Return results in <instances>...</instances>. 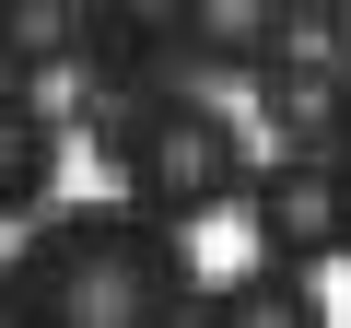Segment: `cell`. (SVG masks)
<instances>
[{"label": "cell", "mask_w": 351, "mask_h": 328, "mask_svg": "<svg viewBox=\"0 0 351 328\" xmlns=\"http://www.w3.org/2000/svg\"><path fill=\"white\" fill-rule=\"evenodd\" d=\"M188 223H164L141 200H82L36 211L24 246L0 258V316H71V328H141V316H188Z\"/></svg>", "instance_id": "obj_1"}, {"label": "cell", "mask_w": 351, "mask_h": 328, "mask_svg": "<svg viewBox=\"0 0 351 328\" xmlns=\"http://www.w3.org/2000/svg\"><path fill=\"white\" fill-rule=\"evenodd\" d=\"M94 141H106V164H117V188H129L141 211H164V223L246 211V188H258V141H246V117L211 106V94H188V82H141V94H117V117H106Z\"/></svg>", "instance_id": "obj_2"}, {"label": "cell", "mask_w": 351, "mask_h": 328, "mask_svg": "<svg viewBox=\"0 0 351 328\" xmlns=\"http://www.w3.org/2000/svg\"><path fill=\"white\" fill-rule=\"evenodd\" d=\"M246 235H258V258H281V270H328V258H351V188H339L328 141H293L281 164H258Z\"/></svg>", "instance_id": "obj_3"}, {"label": "cell", "mask_w": 351, "mask_h": 328, "mask_svg": "<svg viewBox=\"0 0 351 328\" xmlns=\"http://www.w3.org/2000/svg\"><path fill=\"white\" fill-rule=\"evenodd\" d=\"M59 152H71V117L24 82H0V235H24L59 200Z\"/></svg>", "instance_id": "obj_4"}, {"label": "cell", "mask_w": 351, "mask_h": 328, "mask_svg": "<svg viewBox=\"0 0 351 328\" xmlns=\"http://www.w3.org/2000/svg\"><path fill=\"white\" fill-rule=\"evenodd\" d=\"M304 0H164V36L188 59H223V71H258L281 36H293Z\"/></svg>", "instance_id": "obj_5"}, {"label": "cell", "mask_w": 351, "mask_h": 328, "mask_svg": "<svg viewBox=\"0 0 351 328\" xmlns=\"http://www.w3.org/2000/svg\"><path fill=\"white\" fill-rule=\"evenodd\" d=\"M328 293H316V270H281V258H258L246 281H223V293H199L188 316H223V328H246V316H316Z\"/></svg>", "instance_id": "obj_6"}, {"label": "cell", "mask_w": 351, "mask_h": 328, "mask_svg": "<svg viewBox=\"0 0 351 328\" xmlns=\"http://www.w3.org/2000/svg\"><path fill=\"white\" fill-rule=\"evenodd\" d=\"M328 164H339V188H351V82H339V117H328Z\"/></svg>", "instance_id": "obj_7"}]
</instances>
